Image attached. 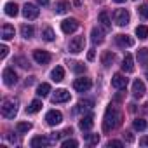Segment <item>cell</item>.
I'll use <instances>...</instances> for the list:
<instances>
[{
  "mask_svg": "<svg viewBox=\"0 0 148 148\" xmlns=\"http://www.w3.org/2000/svg\"><path fill=\"white\" fill-rule=\"evenodd\" d=\"M122 112L117 108V106H113V105H110L108 108H106V112H105V119H103V131L105 132H110V131H113V129H117L120 124H122Z\"/></svg>",
  "mask_w": 148,
  "mask_h": 148,
  "instance_id": "6da1fadb",
  "label": "cell"
},
{
  "mask_svg": "<svg viewBox=\"0 0 148 148\" xmlns=\"http://www.w3.org/2000/svg\"><path fill=\"white\" fill-rule=\"evenodd\" d=\"M51 101H52L54 105H56V103H66V101H70V92H68L66 89H58V91L52 94Z\"/></svg>",
  "mask_w": 148,
  "mask_h": 148,
  "instance_id": "9c48e42d",
  "label": "cell"
},
{
  "mask_svg": "<svg viewBox=\"0 0 148 148\" xmlns=\"http://www.w3.org/2000/svg\"><path fill=\"white\" fill-rule=\"evenodd\" d=\"M23 16L26 19H37L38 18V9L33 4H25L23 5Z\"/></svg>",
  "mask_w": 148,
  "mask_h": 148,
  "instance_id": "30bf717a",
  "label": "cell"
},
{
  "mask_svg": "<svg viewBox=\"0 0 148 148\" xmlns=\"http://www.w3.org/2000/svg\"><path fill=\"white\" fill-rule=\"evenodd\" d=\"M54 37H56V35H54V30H52L51 26H47V28L44 30V33H42V38H44V40H47V42H52V40H54Z\"/></svg>",
  "mask_w": 148,
  "mask_h": 148,
  "instance_id": "f546056e",
  "label": "cell"
},
{
  "mask_svg": "<svg viewBox=\"0 0 148 148\" xmlns=\"http://www.w3.org/2000/svg\"><path fill=\"white\" fill-rule=\"evenodd\" d=\"M82 4V0H75V5H80Z\"/></svg>",
  "mask_w": 148,
  "mask_h": 148,
  "instance_id": "c3c4849f",
  "label": "cell"
},
{
  "mask_svg": "<svg viewBox=\"0 0 148 148\" xmlns=\"http://www.w3.org/2000/svg\"><path fill=\"white\" fill-rule=\"evenodd\" d=\"M94 125V117L89 113V115H84L80 120H79V127L82 129V131H89L91 127Z\"/></svg>",
  "mask_w": 148,
  "mask_h": 148,
  "instance_id": "4fadbf2b",
  "label": "cell"
},
{
  "mask_svg": "<svg viewBox=\"0 0 148 148\" xmlns=\"http://www.w3.org/2000/svg\"><path fill=\"white\" fill-rule=\"evenodd\" d=\"M91 87H92V82H91V79H86V77L77 79L75 82H73V89L79 91V92H86V91H89Z\"/></svg>",
  "mask_w": 148,
  "mask_h": 148,
  "instance_id": "8992f818",
  "label": "cell"
},
{
  "mask_svg": "<svg viewBox=\"0 0 148 148\" xmlns=\"http://www.w3.org/2000/svg\"><path fill=\"white\" fill-rule=\"evenodd\" d=\"M73 70H75L77 73H84V71H86V66H84L82 63H75V66H73Z\"/></svg>",
  "mask_w": 148,
  "mask_h": 148,
  "instance_id": "8d00e7d4",
  "label": "cell"
},
{
  "mask_svg": "<svg viewBox=\"0 0 148 148\" xmlns=\"http://www.w3.org/2000/svg\"><path fill=\"white\" fill-rule=\"evenodd\" d=\"M49 145H51V139L45 138V136H35L30 141V146L32 148H42V146H49Z\"/></svg>",
  "mask_w": 148,
  "mask_h": 148,
  "instance_id": "7c38bea8",
  "label": "cell"
},
{
  "mask_svg": "<svg viewBox=\"0 0 148 148\" xmlns=\"http://www.w3.org/2000/svg\"><path fill=\"white\" fill-rule=\"evenodd\" d=\"M113 19H115V23L119 26H125L129 23V19H131V14H129L127 9H117L115 14H113Z\"/></svg>",
  "mask_w": 148,
  "mask_h": 148,
  "instance_id": "277c9868",
  "label": "cell"
},
{
  "mask_svg": "<svg viewBox=\"0 0 148 148\" xmlns=\"http://www.w3.org/2000/svg\"><path fill=\"white\" fill-rule=\"evenodd\" d=\"M2 77H4V84L9 86V87H12V86L18 84V75H16V71L12 68H5L4 73H2Z\"/></svg>",
  "mask_w": 148,
  "mask_h": 148,
  "instance_id": "5b68a950",
  "label": "cell"
},
{
  "mask_svg": "<svg viewBox=\"0 0 148 148\" xmlns=\"http://www.w3.org/2000/svg\"><path fill=\"white\" fill-rule=\"evenodd\" d=\"M16 63H19V66L21 68H28L30 64H28V61L25 59V58H16Z\"/></svg>",
  "mask_w": 148,
  "mask_h": 148,
  "instance_id": "74e56055",
  "label": "cell"
},
{
  "mask_svg": "<svg viewBox=\"0 0 148 148\" xmlns=\"http://www.w3.org/2000/svg\"><path fill=\"white\" fill-rule=\"evenodd\" d=\"M146 79H148V71H146Z\"/></svg>",
  "mask_w": 148,
  "mask_h": 148,
  "instance_id": "816d5d0a",
  "label": "cell"
},
{
  "mask_svg": "<svg viewBox=\"0 0 148 148\" xmlns=\"http://www.w3.org/2000/svg\"><path fill=\"white\" fill-rule=\"evenodd\" d=\"M136 35H138V37H139L141 40L148 38V26H145V25L138 26V28H136Z\"/></svg>",
  "mask_w": 148,
  "mask_h": 148,
  "instance_id": "1f68e13d",
  "label": "cell"
},
{
  "mask_svg": "<svg viewBox=\"0 0 148 148\" xmlns=\"http://www.w3.org/2000/svg\"><path fill=\"white\" fill-rule=\"evenodd\" d=\"M115 40H117V44H119L120 47H131V45L134 44V40H132L129 35H124V33L117 35V37H115Z\"/></svg>",
  "mask_w": 148,
  "mask_h": 148,
  "instance_id": "d6986e66",
  "label": "cell"
},
{
  "mask_svg": "<svg viewBox=\"0 0 148 148\" xmlns=\"http://www.w3.org/2000/svg\"><path fill=\"white\" fill-rule=\"evenodd\" d=\"M98 21L101 23V26H103L105 30H112V21H110V16H108L106 11H101V12H99Z\"/></svg>",
  "mask_w": 148,
  "mask_h": 148,
  "instance_id": "ac0fdd59",
  "label": "cell"
},
{
  "mask_svg": "<svg viewBox=\"0 0 148 148\" xmlns=\"http://www.w3.org/2000/svg\"><path fill=\"white\" fill-rule=\"evenodd\" d=\"M71 132H73V129H71V127H68V129H64V131L61 132V136H70Z\"/></svg>",
  "mask_w": 148,
  "mask_h": 148,
  "instance_id": "ee69618b",
  "label": "cell"
},
{
  "mask_svg": "<svg viewBox=\"0 0 148 148\" xmlns=\"http://www.w3.org/2000/svg\"><path fill=\"white\" fill-rule=\"evenodd\" d=\"M138 61H139V64H143V66L148 64V49H146V47H141V49L138 51Z\"/></svg>",
  "mask_w": 148,
  "mask_h": 148,
  "instance_id": "cb8c5ba5",
  "label": "cell"
},
{
  "mask_svg": "<svg viewBox=\"0 0 148 148\" xmlns=\"http://www.w3.org/2000/svg\"><path fill=\"white\" fill-rule=\"evenodd\" d=\"M92 106H94V101H92V99H82V101H79V105H77L75 112H80V110H89V108H92Z\"/></svg>",
  "mask_w": 148,
  "mask_h": 148,
  "instance_id": "484cf974",
  "label": "cell"
},
{
  "mask_svg": "<svg viewBox=\"0 0 148 148\" xmlns=\"http://www.w3.org/2000/svg\"><path fill=\"white\" fill-rule=\"evenodd\" d=\"M33 59L38 64H47L51 61V54L47 51H33Z\"/></svg>",
  "mask_w": 148,
  "mask_h": 148,
  "instance_id": "8fae6325",
  "label": "cell"
},
{
  "mask_svg": "<svg viewBox=\"0 0 148 148\" xmlns=\"http://www.w3.org/2000/svg\"><path fill=\"white\" fill-rule=\"evenodd\" d=\"M51 79H52L54 82H61V80L64 79V68H63V66H56V68L51 71Z\"/></svg>",
  "mask_w": 148,
  "mask_h": 148,
  "instance_id": "44dd1931",
  "label": "cell"
},
{
  "mask_svg": "<svg viewBox=\"0 0 148 148\" xmlns=\"http://www.w3.org/2000/svg\"><path fill=\"white\" fill-rule=\"evenodd\" d=\"M108 148H112V146H117V148H120L122 146V141H117V139H112V141H108V145H106Z\"/></svg>",
  "mask_w": 148,
  "mask_h": 148,
  "instance_id": "ab89813d",
  "label": "cell"
},
{
  "mask_svg": "<svg viewBox=\"0 0 148 148\" xmlns=\"http://www.w3.org/2000/svg\"><path fill=\"white\" fill-rule=\"evenodd\" d=\"M18 105H19L18 99H12V98L4 99V103H2V115L5 119H14L16 113H18Z\"/></svg>",
  "mask_w": 148,
  "mask_h": 148,
  "instance_id": "7a4b0ae2",
  "label": "cell"
},
{
  "mask_svg": "<svg viewBox=\"0 0 148 148\" xmlns=\"http://www.w3.org/2000/svg\"><path fill=\"white\" fill-rule=\"evenodd\" d=\"M49 92H51V86H49V84H45V82H44V84H40V86L37 87V94H38L40 98H45Z\"/></svg>",
  "mask_w": 148,
  "mask_h": 148,
  "instance_id": "f1b7e54d",
  "label": "cell"
},
{
  "mask_svg": "<svg viewBox=\"0 0 148 148\" xmlns=\"http://www.w3.org/2000/svg\"><path fill=\"white\" fill-rule=\"evenodd\" d=\"M2 37L4 40H11V38H14V26H11L9 23H5V25H2Z\"/></svg>",
  "mask_w": 148,
  "mask_h": 148,
  "instance_id": "ffe728a7",
  "label": "cell"
},
{
  "mask_svg": "<svg viewBox=\"0 0 148 148\" xmlns=\"http://www.w3.org/2000/svg\"><path fill=\"white\" fill-rule=\"evenodd\" d=\"M132 127H134L136 131H145V129H146V120H143V119H136V120L132 122Z\"/></svg>",
  "mask_w": 148,
  "mask_h": 148,
  "instance_id": "d6a6232c",
  "label": "cell"
},
{
  "mask_svg": "<svg viewBox=\"0 0 148 148\" xmlns=\"http://www.w3.org/2000/svg\"><path fill=\"white\" fill-rule=\"evenodd\" d=\"M145 92H146L145 84H143L141 80H134V84H132V96H134V98H141Z\"/></svg>",
  "mask_w": 148,
  "mask_h": 148,
  "instance_id": "e0dca14e",
  "label": "cell"
},
{
  "mask_svg": "<svg viewBox=\"0 0 148 148\" xmlns=\"http://www.w3.org/2000/svg\"><path fill=\"white\" fill-rule=\"evenodd\" d=\"M87 59H89V61H92V59H94V49H91V51L87 52Z\"/></svg>",
  "mask_w": 148,
  "mask_h": 148,
  "instance_id": "f6af8a7d",
  "label": "cell"
},
{
  "mask_svg": "<svg viewBox=\"0 0 148 148\" xmlns=\"http://www.w3.org/2000/svg\"><path fill=\"white\" fill-rule=\"evenodd\" d=\"M112 86L115 87V89H125V86H127V79L124 77V75H120V73H117V75H113V79H112Z\"/></svg>",
  "mask_w": 148,
  "mask_h": 148,
  "instance_id": "5bb4252c",
  "label": "cell"
},
{
  "mask_svg": "<svg viewBox=\"0 0 148 148\" xmlns=\"http://www.w3.org/2000/svg\"><path fill=\"white\" fill-rule=\"evenodd\" d=\"M113 61H115V54H113V52H110V51L103 52V56H101V63H103V66H106V68H108Z\"/></svg>",
  "mask_w": 148,
  "mask_h": 148,
  "instance_id": "603a6c76",
  "label": "cell"
},
{
  "mask_svg": "<svg viewBox=\"0 0 148 148\" xmlns=\"http://www.w3.org/2000/svg\"><path fill=\"white\" fill-rule=\"evenodd\" d=\"M84 138H86L87 145H91V146H92V145H98V143H99V134H86Z\"/></svg>",
  "mask_w": 148,
  "mask_h": 148,
  "instance_id": "836d02e7",
  "label": "cell"
},
{
  "mask_svg": "<svg viewBox=\"0 0 148 148\" xmlns=\"http://www.w3.org/2000/svg\"><path fill=\"white\" fill-rule=\"evenodd\" d=\"M139 145H141V146H148V136H143V138L139 139Z\"/></svg>",
  "mask_w": 148,
  "mask_h": 148,
  "instance_id": "b9f144b4",
  "label": "cell"
},
{
  "mask_svg": "<svg viewBox=\"0 0 148 148\" xmlns=\"http://www.w3.org/2000/svg\"><path fill=\"white\" fill-rule=\"evenodd\" d=\"M145 112H146V115H148V105H145Z\"/></svg>",
  "mask_w": 148,
  "mask_h": 148,
  "instance_id": "f907efd6",
  "label": "cell"
},
{
  "mask_svg": "<svg viewBox=\"0 0 148 148\" xmlns=\"http://www.w3.org/2000/svg\"><path fill=\"white\" fill-rule=\"evenodd\" d=\"M84 44H86L84 37H73L70 40V44H68V51L73 52V54H79V52L84 51Z\"/></svg>",
  "mask_w": 148,
  "mask_h": 148,
  "instance_id": "3957f363",
  "label": "cell"
},
{
  "mask_svg": "<svg viewBox=\"0 0 148 148\" xmlns=\"http://www.w3.org/2000/svg\"><path fill=\"white\" fill-rule=\"evenodd\" d=\"M18 12H19V7H18L14 2H7V4H5V14H7V16L16 18V16H18Z\"/></svg>",
  "mask_w": 148,
  "mask_h": 148,
  "instance_id": "7402d4cb",
  "label": "cell"
},
{
  "mask_svg": "<svg viewBox=\"0 0 148 148\" xmlns=\"http://www.w3.org/2000/svg\"><path fill=\"white\" fill-rule=\"evenodd\" d=\"M122 70H124L125 73L134 71V61H132V56H131V54H125V56H124V59H122Z\"/></svg>",
  "mask_w": 148,
  "mask_h": 148,
  "instance_id": "2e32d148",
  "label": "cell"
},
{
  "mask_svg": "<svg viewBox=\"0 0 148 148\" xmlns=\"http://www.w3.org/2000/svg\"><path fill=\"white\" fill-rule=\"evenodd\" d=\"M40 110H42V101H40V99H33V101L28 105V108H26L28 113H37V112H40Z\"/></svg>",
  "mask_w": 148,
  "mask_h": 148,
  "instance_id": "d4e9b609",
  "label": "cell"
},
{
  "mask_svg": "<svg viewBox=\"0 0 148 148\" xmlns=\"http://www.w3.org/2000/svg\"><path fill=\"white\" fill-rule=\"evenodd\" d=\"M30 129H32V124H30V122H18V125H16V131H18L19 134L28 132Z\"/></svg>",
  "mask_w": 148,
  "mask_h": 148,
  "instance_id": "4dcf8cb0",
  "label": "cell"
},
{
  "mask_svg": "<svg viewBox=\"0 0 148 148\" xmlns=\"http://www.w3.org/2000/svg\"><path fill=\"white\" fill-rule=\"evenodd\" d=\"M113 2H117V4H122V2H125V0H113Z\"/></svg>",
  "mask_w": 148,
  "mask_h": 148,
  "instance_id": "681fc988",
  "label": "cell"
},
{
  "mask_svg": "<svg viewBox=\"0 0 148 148\" xmlns=\"http://www.w3.org/2000/svg\"><path fill=\"white\" fill-rule=\"evenodd\" d=\"M45 122H47L49 125H58V124H61V122H63V115H61V112H58V110H51V112H47V115H45Z\"/></svg>",
  "mask_w": 148,
  "mask_h": 148,
  "instance_id": "ba28073f",
  "label": "cell"
},
{
  "mask_svg": "<svg viewBox=\"0 0 148 148\" xmlns=\"http://www.w3.org/2000/svg\"><path fill=\"white\" fill-rule=\"evenodd\" d=\"M79 21L77 19H64V21H61V30H63V33H73V32H77L79 30Z\"/></svg>",
  "mask_w": 148,
  "mask_h": 148,
  "instance_id": "52a82bcc",
  "label": "cell"
},
{
  "mask_svg": "<svg viewBox=\"0 0 148 148\" xmlns=\"http://www.w3.org/2000/svg\"><path fill=\"white\" fill-rule=\"evenodd\" d=\"M138 12H139V16H141L143 19H148V4L141 5V7L138 9Z\"/></svg>",
  "mask_w": 148,
  "mask_h": 148,
  "instance_id": "d590c367",
  "label": "cell"
},
{
  "mask_svg": "<svg viewBox=\"0 0 148 148\" xmlns=\"http://www.w3.org/2000/svg\"><path fill=\"white\" fill-rule=\"evenodd\" d=\"M7 52H9V49H7V45H0V58H5L7 56Z\"/></svg>",
  "mask_w": 148,
  "mask_h": 148,
  "instance_id": "60d3db41",
  "label": "cell"
},
{
  "mask_svg": "<svg viewBox=\"0 0 148 148\" xmlns=\"http://www.w3.org/2000/svg\"><path fill=\"white\" fill-rule=\"evenodd\" d=\"M33 33H35V30H33L32 25H23V26H21V35H23V38H32Z\"/></svg>",
  "mask_w": 148,
  "mask_h": 148,
  "instance_id": "83f0119b",
  "label": "cell"
},
{
  "mask_svg": "<svg viewBox=\"0 0 148 148\" xmlns=\"http://www.w3.org/2000/svg\"><path fill=\"white\" fill-rule=\"evenodd\" d=\"M59 138H61V132H51V136H49V139H51V145H52V143H56Z\"/></svg>",
  "mask_w": 148,
  "mask_h": 148,
  "instance_id": "f35d334b",
  "label": "cell"
},
{
  "mask_svg": "<svg viewBox=\"0 0 148 148\" xmlns=\"http://www.w3.org/2000/svg\"><path fill=\"white\" fill-rule=\"evenodd\" d=\"M61 146H63V148H75V146H79V143H77L75 139H66V141L61 143Z\"/></svg>",
  "mask_w": 148,
  "mask_h": 148,
  "instance_id": "e575fe53",
  "label": "cell"
},
{
  "mask_svg": "<svg viewBox=\"0 0 148 148\" xmlns=\"http://www.w3.org/2000/svg\"><path fill=\"white\" fill-rule=\"evenodd\" d=\"M40 5H49V0H37Z\"/></svg>",
  "mask_w": 148,
  "mask_h": 148,
  "instance_id": "7dc6e473",
  "label": "cell"
},
{
  "mask_svg": "<svg viewBox=\"0 0 148 148\" xmlns=\"http://www.w3.org/2000/svg\"><path fill=\"white\" fill-rule=\"evenodd\" d=\"M54 11H56V14H64V12H68L70 11V4L68 2H58L56 4V7H54Z\"/></svg>",
  "mask_w": 148,
  "mask_h": 148,
  "instance_id": "4316f807",
  "label": "cell"
},
{
  "mask_svg": "<svg viewBox=\"0 0 148 148\" xmlns=\"http://www.w3.org/2000/svg\"><path fill=\"white\" fill-rule=\"evenodd\" d=\"M33 80H35V77H30V79L25 82V86H32V84H33Z\"/></svg>",
  "mask_w": 148,
  "mask_h": 148,
  "instance_id": "bcb514c9",
  "label": "cell"
},
{
  "mask_svg": "<svg viewBox=\"0 0 148 148\" xmlns=\"http://www.w3.org/2000/svg\"><path fill=\"white\" fill-rule=\"evenodd\" d=\"M91 40H92V44H103V40H105L103 30H99L98 26H94V28L91 30Z\"/></svg>",
  "mask_w": 148,
  "mask_h": 148,
  "instance_id": "9a60e30c",
  "label": "cell"
},
{
  "mask_svg": "<svg viewBox=\"0 0 148 148\" xmlns=\"http://www.w3.org/2000/svg\"><path fill=\"white\" fill-rule=\"evenodd\" d=\"M124 139H125L127 143H131V141H132L134 138H132V134H131V132H125V134H124Z\"/></svg>",
  "mask_w": 148,
  "mask_h": 148,
  "instance_id": "7bdbcfd3",
  "label": "cell"
}]
</instances>
